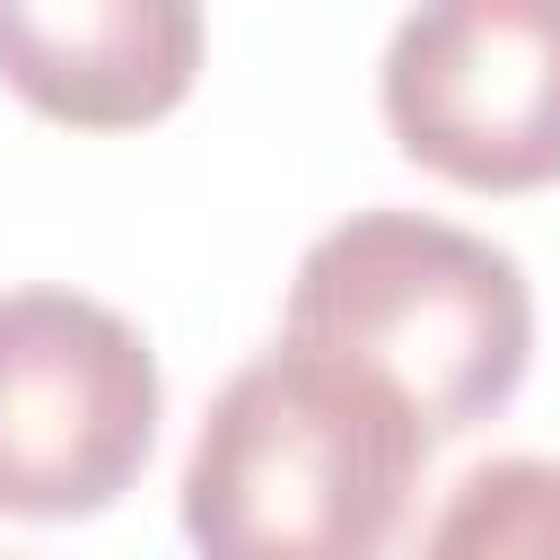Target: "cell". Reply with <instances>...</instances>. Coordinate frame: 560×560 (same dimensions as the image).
Listing matches in <instances>:
<instances>
[{"label": "cell", "instance_id": "cell-3", "mask_svg": "<svg viewBox=\"0 0 560 560\" xmlns=\"http://www.w3.org/2000/svg\"><path fill=\"white\" fill-rule=\"evenodd\" d=\"M158 350L88 289H0V516L70 525L114 508L158 446Z\"/></svg>", "mask_w": 560, "mask_h": 560}, {"label": "cell", "instance_id": "cell-5", "mask_svg": "<svg viewBox=\"0 0 560 560\" xmlns=\"http://www.w3.org/2000/svg\"><path fill=\"white\" fill-rule=\"evenodd\" d=\"M192 70V0H0V79L70 131L158 122L166 105H184Z\"/></svg>", "mask_w": 560, "mask_h": 560}, {"label": "cell", "instance_id": "cell-4", "mask_svg": "<svg viewBox=\"0 0 560 560\" xmlns=\"http://www.w3.org/2000/svg\"><path fill=\"white\" fill-rule=\"evenodd\" d=\"M376 105L402 158L472 192L560 184V0H429L385 35Z\"/></svg>", "mask_w": 560, "mask_h": 560}, {"label": "cell", "instance_id": "cell-2", "mask_svg": "<svg viewBox=\"0 0 560 560\" xmlns=\"http://www.w3.org/2000/svg\"><path fill=\"white\" fill-rule=\"evenodd\" d=\"M280 341L385 376L429 438L499 420L534 368L525 262L429 210H350L298 254Z\"/></svg>", "mask_w": 560, "mask_h": 560}, {"label": "cell", "instance_id": "cell-6", "mask_svg": "<svg viewBox=\"0 0 560 560\" xmlns=\"http://www.w3.org/2000/svg\"><path fill=\"white\" fill-rule=\"evenodd\" d=\"M411 560H560V455H490L472 464Z\"/></svg>", "mask_w": 560, "mask_h": 560}, {"label": "cell", "instance_id": "cell-1", "mask_svg": "<svg viewBox=\"0 0 560 560\" xmlns=\"http://www.w3.org/2000/svg\"><path fill=\"white\" fill-rule=\"evenodd\" d=\"M429 446L385 376L271 341L210 394L175 516L192 560H394Z\"/></svg>", "mask_w": 560, "mask_h": 560}]
</instances>
